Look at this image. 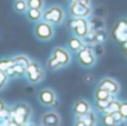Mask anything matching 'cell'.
Here are the masks:
<instances>
[{
    "mask_svg": "<svg viewBox=\"0 0 127 126\" xmlns=\"http://www.w3.org/2000/svg\"><path fill=\"white\" fill-rule=\"evenodd\" d=\"M93 49H94L96 56H103L104 53H105V49H104L103 44H95L94 46H92Z\"/></svg>",
    "mask_w": 127,
    "mask_h": 126,
    "instance_id": "obj_29",
    "label": "cell"
},
{
    "mask_svg": "<svg viewBox=\"0 0 127 126\" xmlns=\"http://www.w3.org/2000/svg\"><path fill=\"white\" fill-rule=\"evenodd\" d=\"M81 39L84 41V45H86V46H94L96 44V31L90 29Z\"/></svg>",
    "mask_w": 127,
    "mask_h": 126,
    "instance_id": "obj_20",
    "label": "cell"
},
{
    "mask_svg": "<svg viewBox=\"0 0 127 126\" xmlns=\"http://www.w3.org/2000/svg\"><path fill=\"white\" fill-rule=\"evenodd\" d=\"M42 20L51 24L53 26H60L65 21V11L58 4H53L42 10Z\"/></svg>",
    "mask_w": 127,
    "mask_h": 126,
    "instance_id": "obj_2",
    "label": "cell"
},
{
    "mask_svg": "<svg viewBox=\"0 0 127 126\" xmlns=\"http://www.w3.org/2000/svg\"><path fill=\"white\" fill-rule=\"evenodd\" d=\"M6 108H7V106H6V104H4V102L0 99V113H1V112H3Z\"/></svg>",
    "mask_w": 127,
    "mask_h": 126,
    "instance_id": "obj_31",
    "label": "cell"
},
{
    "mask_svg": "<svg viewBox=\"0 0 127 126\" xmlns=\"http://www.w3.org/2000/svg\"><path fill=\"white\" fill-rule=\"evenodd\" d=\"M8 82H9V77L7 76V74L4 73V71L0 70V91L6 87V85L8 84Z\"/></svg>",
    "mask_w": 127,
    "mask_h": 126,
    "instance_id": "obj_26",
    "label": "cell"
},
{
    "mask_svg": "<svg viewBox=\"0 0 127 126\" xmlns=\"http://www.w3.org/2000/svg\"><path fill=\"white\" fill-rule=\"evenodd\" d=\"M112 99L113 98H109V99L95 100V107H96V109L99 112V113H101V112H104L108 107V105H109V103H110Z\"/></svg>",
    "mask_w": 127,
    "mask_h": 126,
    "instance_id": "obj_23",
    "label": "cell"
},
{
    "mask_svg": "<svg viewBox=\"0 0 127 126\" xmlns=\"http://www.w3.org/2000/svg\"><path fill=\"white\" fill-rule=\"evenodd\" d=\"M97 87L105 88L106 91H108L112 95H114V96L118 95L119 91H121V86H119V84L115 79H113V78H110V77L101 78V79L98 82V84H97Z\"/></svg>",
    "mask_w": 127,
    "mask_h": 126,
    "instance_id": "obj_11",
    "label": "cell"
},
{
    "mask_svg": "<svg viewBox=\"0 0 127 126\" xmlns=\"http://www.w3.org/2000/svg\"><path fill=\"white\" fill-rule=\"evenodd\" d=\"M88 22H89L90 29H93V30H95V31H104L106 28L105 21H104L100 17H98V16H97V17H93V19Z\"/></svg>",
    "mask_w": 127,
    "mask_h": 126,
    "instance_id": "obj_16",
    "label": "cell"
},
{
    "mask_svg": "<svg viewBox=\"0 0 127 126\" xmlns=\"http://www.w3.org/2000/svg\"><path fill=\"white\" fill-rule=\"evenodd\" d=\"M26 16L28 18V20H30V21L38 22L42 19V10L41 9H36V8H28Z\"/></svg>",
    "mask_w": 127,
    "mask_h": 126,
    "instance_id": "obj_15",
    "label": "cell"
},
{
    "mask_svg": "<svg viewBox=\"0 0 127 126\" xmlns=\"http://www.w3.org/2000/svg\"><path fill=\"white\" fill-rule=\"evenodd\" d=\"M28 8H36V9H44L45 1L44 0H27Z\"/></svg>",
    "mask_w": 127,
    "mask_h": 126,
    "instance_id": "obj_25",
    "label": "cell"
},
{
    "mask_svg": "<svg viewBox=\"0 0 127 126\" xmlns=\"http://www.w3.org/2000/svg\"><path fill=\"white\" fill-rule=\"evenodd\" d=\"M67 46H68V49H69L70 51H72V53L76 54L77 51L79 50V49H81L85 45H84V41L81 38L77 37V36L72 35L71 37L68 38L67 40Z\"/></svg>",
    "mask_w": 127,
    "mask_h": 126,
    "instance_id": "obj_14",
    "label": "cell"
},
{
    "mask_svg": "<svg viewBox=\"0 0 127 126\" xmlns=\"http://www.w3.org/2000/svg\"><path fill=\"white\" fill-rule=\"evenodd\" d=\"M37 99L42 106L50 107L55 106L56 102H57V96H56V93L51 88H44L38 92Z\"/></svg>",
    "mask_w": 127,
    "mask_h": 126,
    "instance_id": "obj_8",
    "label": "cell"
},
{
    "mask_svg": "<svg viewBox=\"0 0 127 126\" xmlns=\"http://www.w3.org/2000/svg\"><path fill=\"white\" fill-rule=\"evenodd\" d=\"M74 125L76 126H93L97 123V115L93 111H89L83 116H75Z\"/></svg>",
    "mask_w": 127,
    "mask_h": 126,
    "instance_id": "obj_12",
    "label": "cell"
},
{
    "mask_svg": "<svg viewBox=\"0 0 127 126\" xmlns=\"http://www.w3.org/2000/svg\"><path fill=\"white\" fill-rule=\"evenodd\" d=\"M15 64L12 58H1L0 59V70L6 71L8 68H10Z\"/></svg>",
    "mask_w": 127,
    "mask_h": 126,
    "instance_id": "obj_24",
    "label": "cell"
},
{
    "mask_svg": "<svg viewBox=\"0 0 127 126\" xmlns=\"http://www.w3.org/2000/svg\"><path fill=\"white\" fill-rule=\"evenodd\" d=\"M25 75L26 78L30 84L36 85L39 84L40 82H42L45 78V70L42 68V66L36 60H31L30 64L28 65V67L25 70Z\"/></svg>",
    "mask_w": 127,
    "mask_h": 126,
    "instance_id": "obj_6",
    "label": "cell"
},
{
    "mask_svg": "<svg viewBox=\"0 0 127 126\" xmlns=\"http://www.w3.org/2000/svg\"><path fill=\"white\" fill-rule=\"evenodd\" d=\"M107 39L105 31H96V44H104Z\"/></svg>",
    "mask_w": 127,
    "mask_h": 126,
    "instance_id": "obj_27",
    "label": "cell"
},
{
    "mask_svg": "<svg viewBox=\"0 0 127 126\" xmlns=\"http://www.w3.org/2000/svg\"><path fill=\"white\" fill-rule=\"evenodd\" d=\"M119 106H121V102H119V100H117V99H115V98H113V99L110 100L108 107L104 112H101V113L112 114V113H115V112H118L119 111Z\"/></svg>",
    "mask_w": 127,
    "mask_h": 126,
    "instance_id": "obj_22",
    "label": "cell"
},
{
    "mask_svg": "<svg viewBox=\"0 0 127 126\" xmlns=\"http://www.w3.org/2000/svg\"><path fill=\"white\" fill-rule=\"evenodd\" d=\"M40 124L44 126H58L62 124V117L57 112H46L40 116Z\"/></svg>",
    "mask_w": 127,
    "mask_h": 126,
    "instance_id": "obj_10",
    "label": "cell"
},
{
    "mask_svg": "<svg viewBox=\"0 0 127 126\" xmlns=\"http://www.w3.org/2000/svg\"><path fill=\"white\" fill-rule=\"evenodd\" d=\"M71 63V56L68 49L64 47H56L53 49L50 57L46 62V69L48 71H56L65 68Z\"/></svg>",
    "mask_w": 127,
    "mask_h": 126,
    "instance_id": "obj_1",
    "label": "cell"
},
{
    "mask_svg": "<svg viewBox=\"0 0 127 126\" xmlns=\"http://www.w3.org/2000/svg\"><path fill=\"white\" fill-rule=\"evenodd\" d=\"M119 113L123 116V118L127 121V100L121 102V106H119Z\"/></svg>",
    "mask_w": 127,
    "mask_h": 126,
    "instance_id": "obj_28",
    "label": "cell"
},
{
    "mask_svg": "<svg viewBox=\"0 0 127 126\" xmlns=\"http://www.w3.org/2000/svg\"><path fill=\"white\" fill-rule=\"evenodd\" d=\"M69 13L71 17L87 18L92 16L93 9L92 7H87L80 2H74V3H69Z\"/></svg>",
    "mask_w": 127,
    "mask_h": 126,
    "instance_id": "obj_9",
    "label": "cell"
},
{
    "mask_svg": "<svg viewBox=\"0 0 127 126\" xmlns=\"http://www.w3.org/2000/svg\"><path fill=\"white\" fill-rule=\"evenodd\" d=\"M115 96L112 95L108 91L101 87H97L94 92V98L95 100H100V99H109V98H114Z\"/></svg>",
    "mask_w": 127,
    "mask_h": 126,
    "instance_id": "obj_17",
    "label": "cell"
},
{
    "mask_svg": "<svg viewBox=\"0 0 127 126\" xmlns=\"http://www.w3.org/2000/svg\"><path fill=\"white\" fill-rule=\"evenodd\" d=\"M33 33L40 41H49L55 37V28L51 24L41 19L40 21L36 22L33 27Z\"/></svg>",
    "mask_w": 127,
    "mask_h": 126,
    "instance_id": "obj_5",
    "label": "cell"
},
{
    "mask_svg": "<svg viewBox=\"0 0 127 126\" xmlns=\"http://www.w3.org/2000/svg\"><path fill=\"white\" fill-rule=\"evenodd\" d=\"M78 1H80V0H68L69 3H74V2H78Z\"/></svg>",
    "mask_w": 127,
    "mask_h": 126,
    "instance_id": "obj_32",
    "label": "cell"
},
{
    "mask_svg": "<svg viewBox=\"0 0 127 126\" xmlns=\"http://www.w3.org/2000/svg\"><path fill=\"white\" fill-rule=\"evenodd\" d=\"M100 114H103V115H101V118H100V123L103 125H106V126H115V125H117L113 113L112 114L100 113Z\"/></svg>",
    "mask_w": 127,
    "mask_h": 126,
    "instance_id": "obj_21",
    "label": "cell"
},
{
    "mask_svg": "<svg viewBox=\"0 0 127 126\" xmlns=\"http://www.w3.org/2000/svg\"><path fill=\"white\" fill-rule=\"evenodd\" d=\"M68 27H69V29L71 30L72 35L77 36V37H79V38H83L84 36L90 30L89 22L87 21L86 18L71 17Z\"/></svg>",
    "mask_w": 127,
    "mask_h": 126,
    "instance_id": "obj_7",
    "label": "cell"
},
{
    "mask_svg": "<svg viewBox=\"0 0 127 126\" xmlns=\"http://www.w3.org/2000/svg\"><path fill=\"white\" fill-rule=\"evenodd\" d=\"M12 60H13V63H15V64L19 65V66L22 67L25 70H26V68L28 67V65L30 64V62H31L30 58L27 57V56H25V55H17V56H15V57H12Z\"/></svg>",
    "mask_w": 127,
    "mask_h": 126,
    "instance_id": "obj_19",
    "label": "cell"
},
{
    "mask_svg": "<svg viewBox=\"0 0 127 126\" xmlns=\"http://www.w3.org/2000/svg\"><path fill=\"white\" fill-rule=\"evenodd\" d=\"M13 10L19 15L26 13L28 10V4H27V0H15L13 2Z\"/></svg>",
    "mask_w": 127,
    "mask_h": 126,
    "instance_id": "obj_18",
    "label": "cell"
},
{
    "mask_svg": "<svg viewBox=\"0 0 127 126\" xmlns=\"http://www.w3.org/2000/svg\"><path fill=\"white\" fill-rule=\"evenodd\" d=\"M78 2L85 4V6H87V7H92V0H80V1H78Z\"/></svg>",
    "mask_w": 127,
    "mask_h": 126,
    "instance_id": "obj_30",
    "label": "cell"
},
{
    "mask_svg": "<svg viewBox=\"0 0 127 126\" xmlns=\"http://www.w3.org/2000/svg\"><path fill=\"white\" fill-rule=\"evenodd\" d=\"M11 123H16V125H24L29 121L31 116V108L26 103H18L10 111Z\"/></svg>",
    "mask_w": 127,
    "mask_h": 126,
    "instance_id": "obj_3",
    "label": "cell"
},
{
    "mask_svg": "<svg viewBox=\"0 0 127 126\" xmlns=\"http://www.w3.org/2000/svg\"><path fill=\"white\" fill-rule=\"evenodd\" d=\"M89 111H92L90 104L84 98H79L72 105V113L75 116H83L87 114Z\"/></svg>",
    "mask_w": 127,
    "mask_h": 126,
    "instance_id": "obj_13",
    "label": "cell"
},
{
    "mask_svg": "<svg viewBox=\"0 0 127 126\" xmlns=\"http://www.w3.org/2000/svg\"><path fill=\"white\" fill-rule=\"evenodd\" d=\"M76 59H77V63L81 67L90 68V67H93L96 64L97 56L92 46H86L85 45L83 48L79 49L76 53Z\"/></svg>",
    "mask_w": 127,
    "mask_h": 126,
    "instance_id": "obj_4",
    "label": "cell"
}]
</instances>
